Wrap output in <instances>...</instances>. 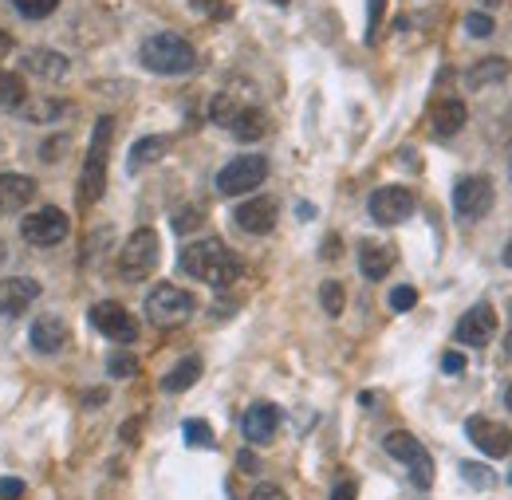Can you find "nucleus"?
Instances as JSON below:
<instances>
[{
    "label": "nucleus",
    "instance_id": "obj_1",
    "mask_svg": "<svg viewBox=\"0 0 512 500\" xmlns=\"http://www.w3.org/2000/svg\"><path fill=\"white\" fill-rule=\"evenodd\" d=\"M178 268L201 280V284H213V288H229L237 276H241V260L233 256V249L217 237H205V241H193L178 256Z\"/></svg>",
    "mask_w": 512,
    "mask_h": 500
},
{
    "label": "nucleus",
    "instance_id": "obj_2",
    "mask_svg": "<svg viewBox=\"0 0 512 500\" xmlns=\"http://www.w3.org/2000/svg\"><path fill=\"white\" fill-rule=\"evenodd\" d=\"M138 60H142V67H150L154 75H190L193 67H197V52H193V44L186 36L158 32V36H150L142 44Z\"/></svg>",
    "mask_w": 512,
    "mask_h": 500
},
{
    "label": "nucleus",
    "instance_id": "obj_3",
    "mask_svg": "<svg viewBox=\"0 0 512 500\" xmlns=\"http://www.w3.org/2000/svg\"><path fill=\"white\" fill-rule=\"evenodd\" d=\"M111 134H115V119L103 115L95 123L91 134V146H87V158H83V174H79V205H95L103 197L107 186V150H111Z\"/></svg>",
    "mask_w": 512,
    "mask_h": 500
},
{
    "label": "nucleus",
    "instance_id": "obj_4",
    "mask_svg": "<svg viewBox=\"0 0 512 500\" xmlns=\"http://www.w3.org/2000/svg\"><path fill=\"white\" fill-rule=\"evenodd\" d=\"M158 256H162L158 233L154 229H134L127 237V245H123V252H119V276L130 280V284H142L158 268Z\"/></svg>",
    "mask_w": 512,
    "mask_h": 500
},
{
    "label": "nucleus",
    "instance_id": "obj_5",
    "mask_svg": "<svg viewBox=\"0 0 512 500\" xmlns=\"http://www.w3.org/2000/svg\"><path fill=\"white\" fill-rule=\"evenodd\" d=\"M383 449L394 461H402V465L410 469V485H414V489H430V485H434V461H430V453L418 445L414 434L394 430V434L383 438Z\"/></svg>",
    "mask_w": 512,
    "mask_h": 500
},
{
    "label": "nucleus",
    "instance_id": "obj_6",
    "mask_svg": "<svg viewBox=\"0 0 512 500\" xmlns=\"http://www.w3.org/2000/svg\"><path fill=\"white\" fill-rule=\"evenodd\" d=\"M197 312V300H193L186 288H174V284H158L150 296H146V315L158 323V327H178Z\"/></svg>",
    "mask_w": 512,
    "mask_h": 500
},
{
    "label": "nucleus",
    "instance_id": "obj_7",
    "mask_svg": "<svg viewBox=\"0 0 512 500\" xmlns=\"http://www.w3.org/2000/svg\"><path fill=\"white\" fill-rule=\"evenodd\" d=\"M264 178H268V158H260V154H241V158H233V162L221 166V174H217V193H225V197L253 193Z\"/></svg>",
    "mask_w": 512,
    "mask_h": 500
},
{
    "label": "nucleus",
    "instance_id": "obj_8",
    "mask_svg": "<svg viewBox=\"0 0 512 500\" xmlns=\"http://www.w3.org/2000/svg\"><path fill=\"white\" fill-rule=\"evenodd\" d=\"M20 233H24V241L36 245V249H56L60 241H67L71 225H67L64 209L44 205V209H36V213H28V217L20 221Z\"/></svg>",
    "mask_w": 512,
    "mask_h": 500
},
{
    "label": "nucleus",
    "instance_id": "obj_9",
    "mask_svg": "<svg viewBox=\"0 0 512 500\" xmlns=\"http://www.w3.org/2000/svg\"><path fill=\"white\" fill-rule=\"evenodd\" d=\"M489 209H493V182H489L485 174H469V178H461V182L453 186V213H457V221L473 225V221H481Z\"/></svg>",
    "mask_w": 512,
    "mask_h": 500
},
{
    "label": "nucleus",
    "instance_id": "obj_10",
    "mask_svg": "<svg viewBox=\"0 0 512 500\" xmlns=\"http://www.w3.org/2000/svg\"><path fill=\"white\" fill-rule=\"evenodd\" d=\"M91 327L103 335V339H111V343H134L138 339V319L123 308V304H115V300H103V304H95L91 312Z\"/></svg>",
    "mask_w": 512,
    "mask_h": 500
},
{
    "label": "nucleus",
    "instance_id": "obj_11",
    "mask_svg": "<svg viewBox=\"0 0 512 500\" xmlns=\"http://www.w3.org/2000/svg\"><path fill=\"white\" fill-rule=\"evenodd\" d=\"M367 209H371L375 225H402V221L418 209V197H414V189H406V186H383L371 193Z\"/></svg>",
    "mask_w": 512,
    "mask_h": 500
},
{
    "label": "nucleus",
    "instance_id": "obj_12",
    "mask_svg": "<svg viewBox=\"0 0 512 500\" xmlns=\"http://www.w3.org/2000/svg\"><path fill=\"white\" fill-rule=\"evenodd\" d=\"M465 434H469V441H473L485 457H509L512 453V434L501 422H493V418H469V422H465Z\"/></svg>",
    "mask_w": 512,
    "mask_h": 500
},
{
    "label": "nucleus",
    "instance_id": "obj_13",
    "mask_svg": "<svg viewBox=\"0 0 512 500\" xmlns=\"http://www.w3.org/2000/svg\"><path fill=\"white\" fill-rule=\"evenodd\" d=\"M457 343H465V347H485L493 335H497V312L489 308V304H477V308H469V312L457 319Z\"/></svg>",
    "mask_w": 512,
    "mask_h": 500
},
{
    "label": "nucleus",
    "instance_id": "obj_14",
    "mask_svg": "<svg viewBox=\"0 0 512 500\" xmlns=\"http://www.w3.org/2000/svg\"><path fill=\"white\" fill-rule=\"evenodd\" d=\"M233 221H237V229H245L249 237H264V233H272V225H276V201H272V197H249V201H241V205L233 209Z\"/></svg>",
    "mask_w": 512,
    "mask_h": 500
},
{
    "label": "nucleus",
    "instance_id": "obj_15",
    "mask_svg": "<svg viewBox=\"0 0 512 500\" xmlns=\"http://www.w3.org/2000/svg\"><path fill=\"white\" fill-rule=\"evenodd\" d=\"M36 300H40V284L32 276H8V280H0V315L16 319V315L28 312Z\"/></svg>",
    "mask_w": 512,
    "mask_h": 500
},
{
    "label": "nucleus",
    "instance_id": "obj_16",
    "mask_svg": "<svg viewBox=\"0 0 512 500\" xmlns=\"http://www.w3.org/2000/svg\"><path fill=\"white\" fill-rule=\"evenodd\" d=\"M28 339H32V347L40 355H60V351H67V343H71V331H67V323L60 315H40L32 323Z\"/></svg>",
    "mask_w": 512,
    "mask_h": 500
},
{
    "label": "nucleus",
    "instance_id": "obj_17",
    "mask_svg": "<svg viewBox=\"0 0 512 500\" xmlns=\"http://www.w3.org/2000/svg\"><path fill=\"white\" fill-rule=\"evenodd\" d=\"M276 426H280V410L272 402H256L241 418V430H245V438L253 441V445H268L272 434H276Z\"/></svg>",
    "mask_w": 512,
    "mask_h": 500
},
{
    "label": "nucleus",
    "instance_id": "obj_18",
    "mask_svg": "<svg viewBox=\"0 0 512 500\" xmlns=\"http://www.w3.org/2000/svg\"><path fill=\"white\" fill-rule=\"evenodd\" d=\"M36 178L28 174H0V213H16L36 197Z\"/></svg>",
    "mask_w": 512,
    "mask_h": 500
},
{
    "label": "nucleus",
    "instance_id": "obj_19",
    "mask_svg": "<svg viewBox=\"0 0 512 500\" xmlns=\"http://www.w3.org/2000/svg\"><path fill=\"white\" fill-rule=\"evenodd\" d=\"M469 119L465 103L461 99H438L434 111H430V126H434V138H453Z\"/></svg>",
    "mask_w": 512,
    "mask_h": 500
},
{
    "label": "nucleus",
    "instance_id": "obj_20",
    "mask_svg": "<svg viewBox=\"0 0 512 500\" xmlns=\"http://www.w3.org/2000/svg\"><path fill=\"white\" fill-rule=\"evenodd\" d=\"M229 134L237 142H260L268 134V115L260 107H237V115L229 119Z\"/></svg>",
    "mask_w": 512,
    "mask_h": 500
},
{
    "label": "nucleus",
    "instance_id": "obj_21",
    "mask_svg": "<svg viewBox=\"0 0 512 500\" xmlns=\"http://www.w3.org/2000/svg\"><path fill=\"white\" fill-rule=\"evenodd\" d=\"M390 268H394V249L375 245V241H363V245H359V272H363L367 280H386Z\"/></svg>",
    "mask_w": 512,
    "mask_h": 500
},
{
    "label": "nucleus",
    "instance_id": "obj_22",
    "mask_svg": "<svg viewBox=\"0 0 512 500\" xmlns=\"http://www.w3.org/2000/svg\"><path fill=\"white\" fill-rule=\"evenodd\" d=\"M166 150H170V138L166 134H146V138H138L134 146H130V174H138L142 166H150V162H162L166 158Z\"/></svg>",
    "mask_w": 512,
    "mask_h": 500
},
{
    "label": "nucleus",
    "instance_id": "obj_23",
    "mask_svg": "<svg viewBox=\"0 0 512 500\" xmlns=\"http://www.w3.org/2000/svg\"><path fill=\"white\" fill-rule=\"evenodd\" d=\"M24 67H28L36 79H52V83H56V79H64L71 63H67V56H60V52H44V48H36V52L24 56Z\"/></svg>",
    "mask_w": 512,
    "mask_h": 500
},
{
    "label": "nucleus",
    "instance_id": "obj_24",
    "mask_svg": "<svg viewBox=\"0 0 512 500\" xmlns=\"http://www.w3.org/2000/svg\"><path fill=\"white\" fill-rule=\"evenodd\" d=\"M505 79H509V60H505V56H489V60L473 63L469 75H465V83H469L473 91H481V87H489V83H505Z\"/></svg>",
    "mask_w": 512,
    "mask_h": 500
},
{
    "label": "nucleus",
    "instance_id": "obj_25",
    "mask_svg": "<svg viewBox=\"0 0 512 500\" xmlns=\"http://www.w3.org/2000/svg\"><path fill=\"white\" fill-rule=\"evenodd\" d=\"M197 378H201V359L190 355V359H182L170 375L162 378V390H166V394H182V390H190Z\"/></svg>",
    "mask_w": 512,
    "mask_h": 500
},
{
    "label": "nucleus",
    "instance_id": "obj_26",
    "mask_svg": "<svg viewBox=\"0 0 512 500\" xmlns=\"http://www.w3.org/2000/svg\"><path fill=\"white\" fill-rule=\"evenodd\" d=\"M24 99H28L24 79H20V75H12V71H0V111H20V107H24Z\"/></svg>",
    "mask_w": 512,
    "mask_h": 500
},
{
    "label": "nucleus",
    "instance_id": "obj_27",
    "mask_svg": "<svg viewBox=\"0 0 512 500\" xmlns=\"http://www.w3.org/2000/svg\"><path fill=\"white\" fill-rule=\"evenodd\" d=\"M20 111H24V119H32V123H52V119L64 115V103H60V99H36V103L24 99Z\"/></svg>",
    "mask_w": 512,
    "mask_h": 500
},
{
    "label": "nucleus",
    "instance_id": "obj_28",
    "mask_svg": "<svg viewBox=\"0 0 512 500\" xmlns=\"http://www.w3.org/2000/svg\"><path fill=\"white\" fill-rule=\"evenodd\" d=\"M320 304L323 312L331 315H343V304H347V292H343V284L339 280H327V284H320Z\"/></svg>",
    "mask_w": 512,
    "mask_h": 500
},
{
    "label": "nucleus",
    "instance_id": "obj_29",
    "mask_svg": "<svg viewBox=\"0 0 512 500\" xmlns=\"http://www.w3.org/2000/svg\"><path fill=\"white\" fill-rule=\"evenodd\" d=\"M20 16H28V20H48L56 8H60V0H8Z\"/></svg>",
    "mask_w": 512,
    "mask_h": 500
},
{
    "label": "nucleus",
    "instance_id": "obj_30",
    "mask_svg": "<svg viewBox=\"0 0 512 500\" xmlns=\"http://www.w3.org/2000/svg\"><path fill=\"white\" fill-rule=\"evenodd\" d=\"M182 434H186V445H193V449H209V445H213V430H209L201 418L186 422V426H182Z\"/></svg>",
    "mask_w": 512,
    "mask_h": 500
},
{
    "label": "nucleus",
    "instance_id": "obj_31",
    "mask_svg": "<svg viewBox=\"0 0 512 500\" xmlns=\"http://www.w3.org/2000/svg\"><path fill=\"white\" fill-rule=\"evenodd\" d=\"M107 375L111 378H134L138 375V359L127 355V351H115V355H111V363H107Z\"/></svg>",
    "mask_w": 512,
    "mask_h": 500
},
{
    "label": "nucleus",
    "instance_id": "obj_32",
    "mask_svg": "<svg viewBox=\"0 0 512 500\" xmlns=\"http://www.w3.org/2000/svg\"><path fill=\"white\" fill-rule=\"evenodd\" d=\"M465 32L477 36V40L493 36V16H489V12H469V16H465Z\"/></svg>",
    "mask_w": 512,
    "mask_h": 500
},
{
    "label": "nucleus",
    "instance_id": "obj_33",
    "mask_svg": "<svg viewBox=\"0 0 512 500\" xmlns=\"http://www.w3.org/2000/svg\"><path fill=\"white\" fill-rule=\"evenodd\" d=\"M414 304H418V288H410V284L390 288V308H394V312H410Z\"/></svg>",
    "mask_w": 512,
    "mask_h": 500
},
{
    "label": "nucleus",
    "instance_id": "obj_34",
    "mask_svg": "<svg viewBox=\"0 0 512 500\" xmlns=\"http://www.w3.org/2000/svg\"><path fill=\"white\" fill-rule=\"evenodd\" d=\"M461 477H465L473 489H481V493L493 489V473H489L485 465H469V461H465V465H461Z\"/></svg>",
    "mask_w": 512,
    "mask_h": 500
},
{
    "label": "nucleus",
    "instance_id": "obj_35",
    "mask_svg": "<svg viewBox=\"0 0 512 500\" xmlns=\"http://www.w3.org/2000/svg\"><path fill=\"white\" fill-rule=\"evenodd\" d=\"M201 217H205V213H201L197 205H186V209H178V213H174V233H193V229L201 225Z\"/></svg>",
    "mask_w": 512,
    "mask_h": 500
},
{
    "label": "nucleus",
    "instance_id": "obj_36",
    "mask_svg": "<svg viewBox=\"0 0 512 500\" xmlns=\"http://www.w3.org/2000/svg\"><path fill=\"white\" fill-rule=\"evenodd\" d=\"M237 107H241V103H233L229 95H217V99H213V107H209V115H213V123L229 126V119L237 115Z\"/></svg>",
    "mask_w": 512,
    "mask_h": 500
},
{
    "label": "nucleus",
    "instance_id": "obj_37",
    "mask_svg": "<svg viewBox=\"0 0 512 500\" xmlns=\"http://www.w3.org/2000/svg\"><path fill=\"white\" fill-rule=\"evenodd\" d=\"M383 8H386V0H371V4H367V40H375L379 20H383Z\"/></svg>",
    "mask_w": 512,
    "mask_h": 500
},
{
    "label": "nucleus",
    "instance_id": "obj_38",
    "mask_svg": "<svg viewBox=\"0 0 512 500\" xmlns=\"http://www.w3.org/2000/svg\"><path fill=\"white\" fill-rule=\"evenodd\" d=\"M24 497V481L20 477H0V500H20Z\"/></svg>",
    "mask_w": 512,
    "mask_h": 500
},
{
    "label": "nucleus",
    "instance_id": "obj_39",
    "mask_svg": "<svg viewBox=\"0 0 512 500\" xmlns=\"http://www.w3.org/2000/svg\"><path fill=\"white\" fill-rule=\"evenodd\" d=\"M355 493H359V485L351 477H339L335 489H331V500H355Z\"/></svg>",
    "mask_w": 512,
    "mask_h": 500
},
{
    "label": "nucleus",
    "instance_id": "obj_40",
    "mask_svg": "<svg viewBox=\"0 0 512 500\" xmlns=\"http://www.w3.org/2000/svg\"><path fill=\"white\" fill-rule=\"evenodd\" d=\"M197 12H205V16H229V8H225V0H190Z\"/></svg>",
    "mask_w": 512,
    "mask_h": 500
},
{
    "label": "nucleus",
    "instance_id": "obj_41",
    "mask_svg": "<svg viewBox=\"0 0 512 500\" xmlns=\"http://www.w3.org/2000/svg\"><path fill=\"white\" fill-rule=\"evenodd\" d=\"M249 500H288V493H284L280 485H256Z\"/></svg>",
    "mask_w": 512,
    "mask_h": 500
},
{
    "label": "nucleus",
    "instance_id": "obj_42",
    "mask_svg": "<svg viewBox=\"0 0 512 500\" xmlns=\"http://www.w3.org/2000/svg\"><path fill=\"white\" fill-rule=\"evenodd\" d=\"M442 371H446V375H461V371H465V355L449 351L446 359H442Z\"/></svg>",
    "mask_w": 512,
    "mask_h": 500
},
{
    "label": "nucleus",
    "instance_id": "obj_43",
    "mask_svg": "<svg viewBox=\"0 0 512 500\" xmlns=\"http://www.w3.org/2000/svg\"><path fill=\"white\" fill-rule=\"evenodd\" d=\"M8 52H12V36L0 28V56H8Z\"/></svg>",
    "mask_w": 512,
    "mask_h": 500
},
{
    "label": "nucleus",
    "instance_id": "obj_44",
    "mask_svg": "<svg viewBox=\"0 0 512 500\" xmlns=\"http://www.w3.org/2000/svg\"><path fill=\"white\" fill-rule=\"evenodd\" d=\"M505 406H509V414H512V382H509V390H505Z\"/></svg>",
    "mask_w": 512,
    "mask_h": 500
},
{
    "label": "nucleus",
    "instance_id": "obj_45",
    "mask_svg": "<svg viewBox=\"0 0 512 500\" xmlns=\"http://www.w3.org/2000/svg\"><path fill=\"white\" fill-rule=\"evenodd\" d=\"M505 264H509V268H512V241H509V245H505Z\"/></svg>",
    "mask_w": 512,
    "mask_h": 500
},
{
    "label": "nucleus",
    "instance_id": "obj_46",
    "mask_svg": "<svg viewBox=\"0 0 512 500\" xmlns=\"http://www.w3.org/2000/svg\"><path fill=\"white\" fill-rule=\"evenodd\" d=\"M505 351H509V359H512V331H509V339H505Z\"/></svg>",
    "mask_w": 512,
    "mask_h": 500
},
{
    "label": "nucleus",
    "instance_id": "obj_47",
    "mask_svg": "<svg viewBox=\"0 0 512 500\" xmlns=\"http://www.w3.org/2000/svg\"><path fill=\"white\" fill-rule=\"evenodd\" d=\"M481 4H501V0H481Z\"/></svg>",
    "mask_w": 512,
    "mask_h": 500
},
{
    "label": "nucleus",
    "instance_id": "obj_48",
    "mask_svg": "<svg viewBox=\"0 0 512 500\" xmlns=\"http://www.w3.org/2000/svg\"><path fill=\"white\" fill-rule=\"evenodd\" d=\"M272 4H288V0H272Z\"/></svg>",
    "mask_w": 512,
    "mask_h": 500
},
{
    "label": "nucleus",
    "instance_id": "obj_49",
    "mask_svg": "<svg viewBox=\"0 0 512 500\" xmlns=\"http://www.w3.org/2000/svg\"><path fill=\"white\" fill-rule=\"evenodd\" d=\"M0 260H4V245H0Z\"/></svg>",
    "mask_w": 512,
    "mask_h": 500
},
{
    "label": "nucleus",
    "instance_id": "obj_50",
    "mask_svg": "<svg viewBox=\"0 0 512 500\" xmlns=\"http://www.w3.org/2000/svg\"><path fill=\"white\" fill-rule=\"evenodd\" d=\"M509 481H512V477H509Z\"/></svg>",
    "mask_w": 512,
    "mask_h": 500
}]
</instances>
